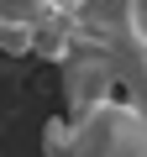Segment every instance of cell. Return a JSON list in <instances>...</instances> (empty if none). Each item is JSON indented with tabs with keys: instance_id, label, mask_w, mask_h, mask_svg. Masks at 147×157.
I'll list each match as a JSON object with an SVG mask.
<instances>
[{
	"instance_id": "1",
	"label": "cell",
	"mask_w": 147,
	"mask_h": 157,
	"mask_svg": "<svg viewBox=\"0 0 147 157\" xmlns=\"http://www.w3.org/2000/svg\"><path fill=\"white\" fill-rule=\"evenodd\" d=\"M68 157H147V110L105 100L68 126Z\"/></svg>"
},
{
	"instance_id": "2",
	"label": "cell",
	"mask_w": 147,
	"mask_h": 157,
	"mask_svg": "<svg viewBox=\"0 0 147 157\" xmlns=\"http://www.w3.org/2000/svg\"><path fill=\"white\" fill-rule=\"evenodd\" d=\"M63 89H68L74 115H84V110L116 100V89H121V68H116V58H110L105 47H79V52L63 63Z\"/></svg>"
},
{
	"instance_id": "3",
	"label": "cell",
	"mask_w": 147,
	"mask_h": 157,
	"mask_svg": "<svg viewBox=\"0 0 147 157\" xmlns=\"http://www.w3.org/2000/svg\"><path fill=\"white\" fill-rule=\"evenodd\" d=\"M58 11V0H0V21H16V26H42Z\"/></svg>"
},
{
	"instance_id": "4",
	"label": "cell",
	"mask_w": 147,
	"mask_h": 157,
	"mask_svg": "<svg viewBox=\"0 0 147 157\" xmlns=\"http://www.w3.org/2000/svg\"><path fill=\"white\" fill-rule=\"evenodd\" d=\"M32 42H37V32H32V26L0 21V52H11V58H26V52H32Z\"/></svg>"
}]
</instances>
